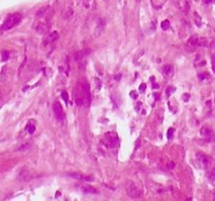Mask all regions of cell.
Returning a JSON list of instances; mask_svg holds the SVG:
<instances>
[{"label":"cell","mask_w":215,"mask_h":201,"mask_svg":"<svg viewBox=\"0 0 215 201\" xmlns=\"http://www.w3.org/2000/svg\"><path fill=\"white\" fill-rule=\"evenodd\" d=\"M22 20V15L20 13H14V14H9V15L6 17L5 22L2 23V26H1V32H5L7 30H9L12 29L13 27L17 26Z\"/></svg>","instance_id":"6da1fadb"},{"label":"cell","mask_w":215,"mask_h":201,"mask_svg":"<svg viewBox=\"0 0 215 201\" xmlns=\"http://www.w3.org/2000/svg\"><path fill=\"white\" fill-rule=\"evenodd\" d=\"M208 45V42L206 41V38L204 37H198V36H193L189 39L187 42V49L190 51H194L198 48H201V46H207Z\"/></svg>","instance_id":"7a4b0ae2"},{"label":"cell","mask_w":215,"mask_h":201,"mask_svg":"<svg viewBox=\"0 0 215 201\" xmlns=\"http://www.w3.org/2000/svg\"><path fill=\"white\" fill-rule=\"evenodd\" d=\"M125 190H126V193L128 194V196L132 198V199H138V198H140V195H141V191L139 190V187L135 185V183H133L131 180H127V181H126Z\"/></svg>","instance_id":"3957f363"},{"label":"cell","mask_w":215,"mask_h":201,"mask_svg":"<svg viewBox=\"0 0 215 201\" xmlns=\"http://www.w3.org/2000/svg\"><path fill=\"white\" fill-rule=\"evenodd\" d=\"M102 142L104 143V146L108 148H115L118 144V136L115 133H106L102 139Z\"/></svg>","instance_id":"277c9868"},{"label":"cell","mask_w":215,"mask_h":201,"mask_svg":"<svg viewBox=\"0 0 215 201\" xmlns=\"http://www.w3.org/2000/svg\"><path fill=\"white\" fill-rule=\"evenodd\" d=\"M53 112H54V117L59 122H63L65 120V113L61 108V104L59 102H54L53 103Z\"/></svg>","instance_id":"5b68a950"},{"label":"cell","mask_w":215,"mask_h":201,"mask_svg":"<svg viewBox=\"0 0 215 201\" xmlns=\"http://www.w3.org/2000/svg\"><path fill=\"white\" fill-rule=\"evenodd\" d=\"M200 133H201V135L204 136L205 139H206V141H208V142H213L214 141V139H215V135H214V132L210 129L209 127H202L201 128V131H200Z\"/></svg>","instance_id":"8992f818"},{"label":"cell","mask_w":215,"mask_h":201,"mask_svg":"<svg viewBox=\"0 0 215 201\" xmlns=\"http://www.w3.org/2000/svg\"><path fill=\"white\" fill-rule=\"evenodd\" d=\"M82 93H83V102L86 103V105L90 104V90H89V85L87 82H83L82 85Z\"/></svg>","instance_id":"52a82bcc"},{"label":"cell","mask_w":215,"mask_h":201,"mask_svg":"<svg viewBox=\"0 0 215 201\" xmlns=\"http://www.w3.org/2000/svg\"><path fill=\"white\" fill-rule=\"evenodd\" d=\"M89 53H90V50H83V51L76 52L75 53V60H76L78 63H81V60H83Z\"/></svg>","instance_id":"ba28073f"},{"label":"cell","mask_w":215,"mask_h":201,"mask_svg":"<svg viewBox=\"0 0 215 201\" xmlns=\"http://www.w3.org/2000/svg\"><path fill=\"white\" fill-rule=\"evenodd\" d=\"M198 157H199L200 164L204 166V169H207V166L209 164V158L206 155H204V154H198Z\"/></svg>","instance_id":"9c48e42d"},{"label":"cell","mask_w":215,"mask_h":201,"mask_svg":"<svg viewBox=\"0 0 215 201\" xmlns=\"http://www.w3.org/2000/svg\"><path fill=\"white\" fill-rule=\"evenodd\" d=\"M162 72L165 76H170V75L173 73V67L171 65H165V66H163Z\"/></svg>","instance_id":"30bf717a"},{"label":"cell","mask_w":215,"mask_h":201,"mask_svg":"<svg viewBox=\"0 0 215 201\" xmlns=\"http://www.w3.org/2000/svg\"><path fill=\"white\" fill-rule=\"evenodd\" d=\"M36 30L38 34H41V35H43V34H45V32L47 31V28L45 24H43V23H39L38 26L36 27Z\"/></svg>","instance_id":"8fae6325"},{"label":"cell","mask_w":215,"mask_h":201,"mask_svg":"<svg viewBox=\"0 0 215 201\" xmlns=\"http://www.w3.org/2000/svg\"><path fill=\"white\" fill-rule=\"evenodd\" d=\"M35 129H36L35 124L32 122V120H30V122H28V125L26 126V131H28V133H30V134H34Z\"/></svg>","instance_id":"7c38bea8"},{"label":"cell","mask_w":215,"mask_h":201,"mask_svg":"<svg viewBox=\"0 0 215 201\" xmlns=\"http://www.w3.org/2000/svg\"><path fill=\"white\" fill-rule=\"evenodd\" d=\"M82 190H83L84 193H89V194H96L97 193V190H95L91 186H83Z\"/></svg>","instance_id":"4fadbf2b"},{"label":"cell","mask_w":215,"mask_h":201,"mask_svg":"<svg viewBox=\"0 0 215 201\" xmlns=\"http://www.w3.org/2000/svg\"><path fill=\"white\" fill-rule=\"evenodd\" d=\"M29 148H30V143H24V144L20 146L16 150H17V151H23V150H28Z\"/></svg>","instance_id":"5bb4252c"},{"label":"cell","mask_w":215,"mask_h":201,"mask_svg":"<svg viewBox=\"0 0 215 201\" xmlns=\"http://www.w3.org/2000/svg\"><path fill=\"white\" fill-rule=\"evenodd\" d=\"M161 27H162L163 30H168L169 28H170V22H169V20H164V21L161 23Z\"/></svg>","instance_id":"9a60e30c"},{"label":"cell","mask_w":215,"mask_h":201,"mask_svg":"<svg viewBox=\"0 0 215 201\" xmlns=\"http://www.w3.org/2000/svg\"><path fill=\"white\" fill-rule=\"evenodd\" d=\"M207 176H208V179H209V180L215 181V170H210Z\"/></svg>","instance_id":"2e32d148"},{"label":"cell","mask_w":215,"mask_h":201,"mask_svg":"<svg viewBox=\"0 0 215 201\" xmlns=\"http://www.w3.org/2000/svg\"><path fill=\"white\" fill-rule=\"evenodd\" d=\"M57 38H58V32L53 31L52 35H50V36H49V42H53V41H56Z\"/></svg>","instance_id":"e0dca14e"},{"label":"cell","mask_w":215,"mask_h":201,"mask_svg":"<svg viewBox=\"0 0 215 201\" xmlns=\"http://www.w3.org/2000/svg\"><path fill=\"white\" fill-rule=\"evenodd\" d=\"M1 56H2V60L4 61H6V60H8V58H9V52L8 51H2L1 52Z\"/></svg>","instance_id":"ac0fdd59"},{"label":"cell","mask_w":215,"mask_h":201,"mask_svg":"<svg viewBox=\"0 0 215 201\" xmlns=\"http://www.w3.org/2000/svg\"><path fill=\"white\" fill-rule=\"evenodd\" d=\"M173 133H175V129H173V128H169V129H168V134H167V136H168L169 140H171V139H172Z\"/></svg>","instance_id":"d6986e66"},{"label":"cell","mask_w":215,"mask_h":201,"mask_svg":"<svg viewBox=\"0 0 215 201\" xmlns=\"http://www.w3.org/2000/svg\"><path fill=\"white\" fill-rule=\"evenodd\" d=\"M173 91H175V88H172V87H168V88H167V90H165V95L169 97V96L171 95Z\"/></svg>","instance_id":"ffe728a7"},{"label":"cell","mask_w":215,"mask_h":201,"mask_svg":"<svg viewBox=\"0 0 215 201\" xmlns=\"http://www.w3.org/2000/svg\"><path fill=\"white\" fill-rule=\"evenodd\" d=\"M61 97H63V100L65 103H68V94L66 91H63V93H61Z\"/></svg>","instance_id":"44dd1931"},{"label":"cell","mask_w":215,"mask_h":201,"mask_svg":"<svg viewBox=\"0 0 215 201\" xmlns=\"http://www.w3.org/2000/svg\"><path fill=\"white\" fill-rule=\"evenodd\" d=\"M46 9H47V7H44V8H41L39 11L37 12V14H36V15H37V16H41V15H42V14H44V13L46 12Z\"/></svg>","instance_id":"7402d4cb"},{"label":"cell","mask_w":215,"mask_h":201,"mask_svg":"<svg viewBox=\"0 0 215 201\" xmlns=\"http://www.w3.org/2000/svg\"><path fill=\"white\" fill-rule=\"evenodd\" d=\"M212 68H213V71H214V73H215V54L212 57Z\"/></svg>","instance_id":"603a6c76"},{"label":"cell","mask_w":215,"mask_h":201,"mask_svg":"<svg viewBox=\"0 0 215 201\" xmlns=\"http://www.w3.org/2000/svg\"><path fill=\"white\" fill-rule=\"evenodd\" d=\"M139 90H140V91H145V90H146V85H145V83H142V85L140 86Z\"/></svg>","instance_id":"cb8c5ba5"},{"label":"cell","mask_w":215,"mask_h":201,"mask_svg":"<svg viewBox=\"0 0 215 201\" xmlns=\"http://www.w3.org/2000/svg\"><path fill=\"white\" fill-rule=\"evenodd\" d=\"M205 78H208V74H199V80H202Z\"/></svg>","instance_id":"d4e9b609"},{"label":"cell","mask_w":215,"mask_h":201,"mask_svg":"<svg viewBox=\"0 0 215 201\" xmlns=\"http://www.w3.org/2000/svg\"><path fill=\"white\" fill-rule=\"evenodd\" d=\"M131 97L132 98H136V97H138V94H136L135 91H131Z\"/></svg>","instance_id":"484cf974"},{"label":"cell","mask_w":215,"mask_h":201,"mask_svg":"<svg viewBox=\"0 0 215 201\" xmlns=\"http://www.w3.org/2000/svg\"><path fill=\"white\" fill-rule=\"evenodd\" d=\"M214 1H215V0H205V2H206V4H213Z\"/></svg>","instance_id":"4316f807"},{"label":"cell","mask_w":215,"mask_h":201,"mask_svg":"<svg viewBox=\"0 0 215 201\" xmlns=\"http://www.w3.org/2000/svg\"><path fill=\"white\" fill-rule=\"evenodd\" d=\"M189 100V95L186 94V95H184V100Z\"/></svg>","instance_id":"83f0119b"},{"label":"cell","mask_w":215,"mask_h":201,"mask_svg":"<svg viewBox=\"0 0 215 201\" xmlns=\"http://www.w3.org/2000/svg\"><path fill=\"white\" fill-rule=\"evenodd\" d=\"M153 88H156V89H157V88H158V85H156V83H154V85H153Z\"/></svg>","instance_id":"f1b7e54d"},{"label":"cell","mask_w":215,"mask_h":201,"mask_svg":"<svg viewBox=\"0 0 215 201\" xmlns=\"http://www.w3.org/2000/svg\"><path fill=\"white\" fill-rule=\"evenodd\" d=\"M104 1H106V0H104Z\"/></svg>","instance_id":"f546056e"}]
</instances>
